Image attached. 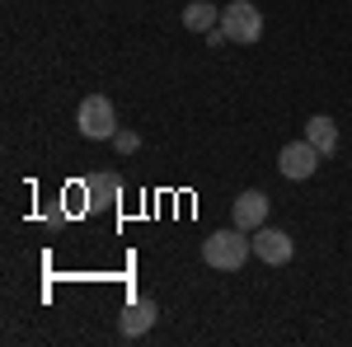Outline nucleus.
Listing matches in <instances>:
<instances>
[{"instance_id":"obj_1","label":"nucleus","mask_w":352,"mask_h":347,"mask_svg":"<svg viewBox=\"0 0 352 347\" xmlns=\"http://www.w3.org/2000/svg\"><path fill=\"white\" fill-rule=\"evenodd\" d=\"M249 254H254V240H249V230H240V225L212 230V235L202 240V263L217 267V272H240V267L249 263Z\"/></svg>"},{"instance_id":"obj_2","label":"nucleus","mask_w":352,"mask_h":347,"mask_svg":"<svg viewBox=\"0 0 352 347\" xmlns=\"http://www.w3.org/2000/svg\"><path fill=\"white\" fill-rule=\"evenodd\" d=\"M221 28H226V38H230V43L254 47V43L263 38V14H258L249 0H230V5L221 10Z\"/></svg>"},{"instance_id":"obj_3","label":"nucleus","mask_w":352,"mask_h":347,"mask_svg":"<svg viewBox=\"0 0 352 347\" xmlns=\"http://www.w3.org/2000/svg\"><path fill=\"white\" fill-rule=\"evenodd\" d=\"M76 127H80V136H89V141H113V132H118V113H113V104L104 99V94H89V99H80Z\"/></svg>"},{"instance_id":"obj_4","label":"nucleus","mask_w":352,"mask_h":347,"mask_svg":"<svg viewBox=\"0 0 352 347\" xmlns=\"http://www.w3.org/2000/svg\"><path fill=\"white\" fill-rule=\"evenodd\" d=\"M320 160H324V155H320L310 141H287L282 155H277V169H282V179L300 183V179H310V174L320 169Z\"/></svg>"},{"instance_id":"obj_5","label":"nucleus","mask_w":352,"mask_h":347,"mask_svg":"<svg viewBox=\"0 0 352 347\" xmlns=\"http://www.w3.org/2000/svg\"><path fill=\"white\" fill-rule=\"evenodd\" d=\"M292 254H296V240L287 230H277V225H258L254 230V258H263L268 267L292 263Z\"/></svg>"},{"instance_id":"obj_6","label":"nucleus","mask_w":352,"mask_h":347,"mask_svg":"<svg viewBox=\"0 0 352 347\" xmlns=\"http://www.w3.org/2000/svg\"><path fill=\"white\" fill-rule=\"evenodd\" d=\"M230 225H240V230H258V225H268V197L254 188V192H240L235 197V207H230Z\"/></svg>"},{"instance_id":"obj_7","label":"nucleus","mask_w":352,"mask_h":347,"mask_svg":"<svg viewBox=\"0 0 352 347\" xmlns=\"http://www.w3.org/2000/svg\"><path fill=\"white\" fill-rule=\"evenodd\" d=\"M155 315H160L155 300H146V295H141V300H127V310L118 315L122 338H141V333H151V328H155Z\"/></svg>"},{"instance_id":"obj_8","label":"nucleus","mask_w":352,"mask_h":347,"mask_svg":"<svg viewBox=\"0 0 352 347\" xmlns=\"http://www.w3.org/2000/svg\"><path fill=\"white\" fill-rule=\"evenodd\" d=\"M305 141H310L320 155H333V150H338V122L324 117V113H315V117L305 122Z\"/></svg>"},{"instance_id":"obj_9","label":"nucleus","mask_w":352,"mask_h":347,"mask_svg":"<svg viewBox=\"0 0 352 347\" xmlns=\"http://www.w3.org/2000/svg\"><path fill=\"white\" fill-rule=\"evenodd\" d=\"M85 192H89V207H113V202H122V179L118 174H89Z\"/></svg>"},{"instance_id":"obj_10","label":"nucleus","mask_w":352,"mask_h":347,"mask_svg":"<svg viewBox=\"0 0 352 347\" xmlns=\"http://www.w3.org/2000/svg\"><path fill=\"white\" fill-rule=\"evenodd\" d=\"M221 24V10L217 5H207V0H192L188 10H184V28H192V33H207V28Z\"/></svg>"},{"instance_id":"obj_11","label":"nucleus","mask_w":352,"mask_h":347,"mask_svg":"<svg viewBox=\"0 0 352 347\" xmlns=\"http://www.w3.org/2000/svg\"><path fill=\"white\" fill-rule=\"evenodd\" d=\"M113 146H118L122 155H132L136 146H141V136H136V132H113Z\"/></svg>"},{"instance_id":"obj_12","label":"nucleus","mask_w":352,"mask_h":347,"mask_svg":"<svg viewBox=\"0 0 352 347\" xmlns=\"http://www.w3.org/2000/svg\"><path fill=\"white\" fill-rule=\"evenodd\" d=\"M226 43H230V38H226V28H207V47H212V52H217V47H226Z\"/></svg>"}]
</instances>
